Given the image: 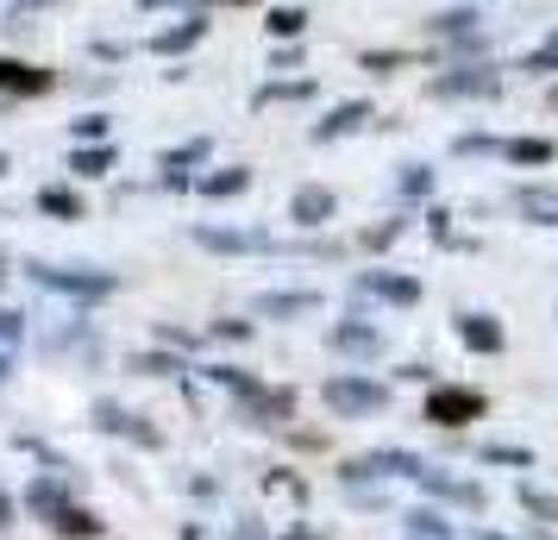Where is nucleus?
<instances>
[{"mask_svg":"<svg viewBox=\"0 0 558 540\" xmlns=\"http://www.w3.org/2000/svg\"><path fill=\"white\" fill-rule=\"evenodd\" d=\"M0 88H7V95H45V88H51V70H26V63L0 57Z\"/></svg>","mask_w":558,"mask_h":540,"instance_id":"nucleus-1","label":"nucleus"},{"mask_svg":"<svg viewBox=\"0 0 558 540\" xmlns=\"http://www.w3.org/2000/svg\"><path fill=\"white\" fill-rule=\"evenodd\" d=\"M38 284H45V289H76V296H95V289H107V277H76V271H51V264H38Z\"/></svg>","mask_w":558,"mask_h":540,"instance_id":"nucleus-2","label":"nucleus"},{"mask_svg":"<svg viewBox=\"0 0 558 540\" xmlns=\"http://www.w3.org/2000/svg\"><path fill=\"white\" fill-rule=\"evenodd\" d=\"M32 509L57 515V509H63V484H51V478H45V484H32Z\"/></svg>","mask_w":558,"mask_h":540,"instance_id":"nucleus-3","label":"nucleus"},{"mask_svg":"<svg viewBox=\"0 0 558 540\" xmlns=\"http://www.w3.org/2000/svg\"><path fill=\"white\" fill-rule=\"evenodd\" d=\"M57 535H95V515H82V509H57Z\"/></svg>","mask_w":558,"mask_h":540,"instance_id":"nucleus-4","label":"nucleus"},{"mask_svg":"<svg viewBox=\"0 0 558 540\" xmlns=\"http://www.w3.org/2000/svg\"><path fill=\"white\" fill-rule=\"evenodd\" d=\"M107 164H113L107 152H82V157H76V177H101Z\"/></svg>","mask_w":558,"mask_h":540,"instance_id":"nucleus-5","label":"nucleus"},{"mask_svg":"<svg viewBox=\"0 0 558 540\" xmlns=\"http://www.w3.org/2000/svg\"><path fill=\"white\" fill-rule=\"evenodd\" d=\"M45 207H51V214H76V195H63V189H45Z\"/></svg>","mask_w":558,"mask_h":540,"instance_id":"nucleus-6","label":"nucleus"},{"mask_svg":"<svg viewBox=\"0 0 558 540\" xmlns=\"http://www.w3.org/2000/svg\"><path fill=\"white\" fill-rule=\"evenodd\" d=\"M13 339H20V314H0V359H7Z\"/></svg>","mask_w":558,"mask_h":540,"instance_id":"nucleus-7","label":"nucleus"},{"mask_svg":"<svg viewBox=\"0 0 558 540\" xmlns=\"http://www.w3.org/2000/svg\"><path fill=\"white\" fill-rule=\"evenodd\" d=\"M0 371H7V359H0Z\"/></svg>","mask_w":558,"mask_h":540,"instance_id":"nucleus-8","label":"nucleus"},{"mask_svg":"<svg viewBox=\"0 0 558 540\" xmlns=\"http://www.w3.org/2000/svg\"><path fill=\"white\" fill-rule=\"evenodd\" d=\"M0 170H7V164H0Z\"/></svg>","mask_w":558,"mask_h":540,"instance_id":"nucleus-9","label":"nucleus"}]
</instances>
